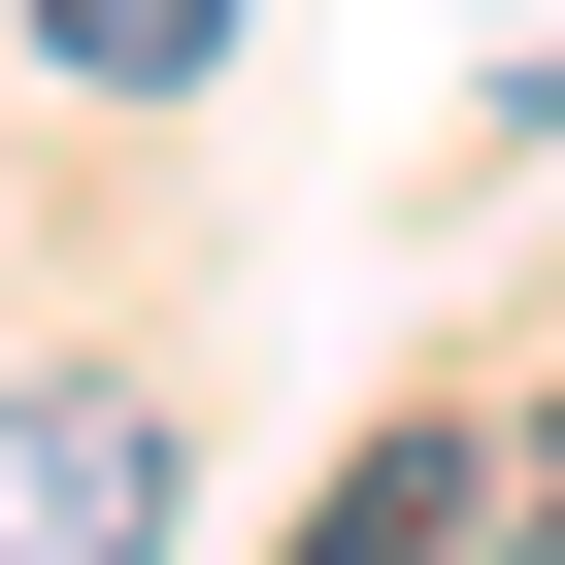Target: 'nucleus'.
Returning a JSON list of instances; mask_svg holds the SVG:
<instances>
[{
	"mask_svg": "<svg viewBox=\"0 0 565 565\" xmlns=\"http://www.w3.org/2000/svg\"><path fill=\"white\" fill-rule=\"evenodd\" d=\"M34 67H67V100H200V67H233V0H34Z\"/></svg>",
	"mask_w": 565,
	"mask_h": 565,
	"instance_id": "2",
	"label": "nucleus"
},
{
	"mask_svg": "<svg viewBox=\"0 0 565 565\" xmlns=\"http://www.w3.org/2000/svg\"><path fill=\"white\" fill-rule=\"evenodd\" d=\"M0 565H167V399L134 366H34L0 399Z\"/></svg>",
	"mask_w": 565,
	"mask_h": 565,
	"instance_id": "1",
	"label": "nucleus"
},
{
	"mask_svg": "<svg viewBox=\"0 0 565 565\" xmlns=\"http://www.w3.org/2000/svg\"><path fill=\"white\" fill-rule=\"evenodd\" d=\"M433 532H466V433H366V466L300 499V565H433Z\"/></svg>",
	"mask_w": 565,
	"mask_h": 565,
	"instance_id": "3",
	"label": "nucleus"
}]
</instances>
